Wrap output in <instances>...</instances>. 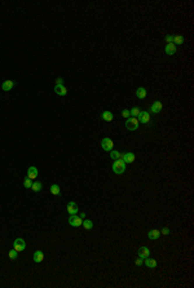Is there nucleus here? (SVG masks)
Instances as JSON below:
<instances>
[{
	"mask_svg": "<svg viewBox=\"0 0 194 288\" xmlns=\"http://www.w3.org/2000/svg\"><path fill=\"white\" fill-rule=\"evenodd\" d=\"M113 171H114V173H116V175L124 173V171H126V163L123 160H120V159L115 160L114 164H113Z\"/></svg>",
	"mask_w": 194,
	"mask_h": 288,
	"instance_id": "obj_1",
	"label": "nucleus"
},
{
	"mask_svg": "<svg viewBox=\"0 0 194 288\" xmlns=\"http://www.w3.org/2000/svg\"><path fill=\"white\" fill-rule=\"evenodd\" d=\"M139 119L137 118H128L127 119V123H126V127H127V129L128 131H135V129H137L139 128Z\"/></svg>",
	"mask_w": 194,
	"mask_h": 288,
	"instance_id": "obj_2",
	"label": "nucleus"
},
{
	"mask_svg": "<svg viewBox=\"0 0 194 288\" xmlns=\"http://www.w3.org/2000/svg\"><path fill=\"white\" fill-rule=\"evenodd\" d=\"M82 222H83V220H82V217H80V216L70 215V217H69V224H70L71 226H74V227L82 226Z\"/></svg>",
	"mask_w": 194,
	"mask_h": 288,
	"instance_id": "obj_3",
	"label": "nucleus"
},
{
	"mask_svg": "<svg viewBox=\"0 0 194 288\" xmlns=\"http://www.w3.org/2000/svg\"><path fill=\"white\" fill-rule=\"evenodd\" d=\"M13 248H14V250H16L17 252L25 251V248H26V243H25V240H23L22 238H17L16 240H14V243H13Z\"/></svg>",
	"mask_w": 194,
	"mask_h": 288,
	"instance_id": "obj_4",
	"label": "nucleus"
},
{
	"mask_svg": "<svg viewBox=\"0 0 194 288\" xmlns=\"http://www.w3.org/2000/svg\"><path fill=\"white\" fill-rule=\"evenodd\" d=\"M101 147L105 150V151H111L113 147H114V142H113L110 138L105 137V138L101 141Z\"/></svg>",
	"mask_w": 194,
	"mask_h": 288,
	"instance_id": "obj_5",
	"label": "nucleus"
},
{
	"mask_svg": "<svg viewBox=\"0 0 194 288\" xmlns=\"http://www.w3.org/2000/svg\"><path fill=\"white\" fill-rule=\"evenodd\" d=\"M137 119H139V123H144V124H146V123L150 122V114L148 111H140V115L137 116Z\"/></svg>",
	"mask_w": 194,
	"mask_h": 288,
	"instance_id": "obj_6",
	"label": "nucleus"
},
{
	"mask_svg": "<svg viewBox=\"0 0 194 288\" xmlns=\"http://www.w3.org/2000/svg\"><path fill=\"white\" fill-rule=\"evenodd\" d=\"M120 160H123L124 163H132L135 160V154L133 152H126V154H122Z\"/></svg>",
	"mask_w": 194,
	"mask_h": 288,
	"instance_id": "obj_7",
	"label": "nucleus"
},
{
	"mask_svg": "<svg viewBox=\"0 0 194 288\" xmlns=\"http://www.w3.org/2000/svg\"><path fill=\"white\" fill-rule=\"evenodd\" d=\"M55 92L57 93L58 96H66L67 94V89H66V87H65L64 84H61V85H56L55 87Z\"/></svg>",
	"mask_w": 194,
	"mask_h": 288,
	"instance_id": "obj_8",
	"label": "nucleus"
},
{
	"mask_svg": "<svg viewBox=\"0 0 194 288\" xmlns=\"http://www.w3.org/2000/svg\"><path fill=\"white\" fill-rule=\"evenodd\" d=\"M38 177V169L36 167H30L27 169V178L30 180H35Z\"/></svg>",
	"mask_w": 194,
	"mask_h": 288,
	"instance_id": "obj_9",
	"label": "nucleus"
},
{
	"mask_svg": "<svg viewBox=\"0 0 194 288\" xmlns=\"http://www.w3.org/2000/svg\"><path fill=\"white\" fill-rule=\"evenodd\" d=\"M160 110H162V102H160V101H155L150 107V111L153 114H158Z\"/></svg>",
	"mask_w": 194,
	"mask_h": 288,
	"instance_id": "obj_10",
	"label": "nucleus"
},
{
	"mask_svg": "<svg viewBox=\"0 0 194 288\" xmlns=\"http://www.w3.org/2000/svg\"><path fill=\"white\" fill-rule=\"evenodd\" d=\"M165 52H166V55H168V56L175 55V53H176V45H175L174 43L167 44V45H166V49H165Z\"/></svg>",
	"mask_w": 194,
	"mask_h": 288,
	"instance_id": "obj_11",
	"label": "nucleus"
},
{
	"mask_svg": "<svg viewBox=\"0 0 194 288\" xmlns=\"http://www.w3.org/2000/svg\"><path fill=\"white\" fill-rule=\"evenodd\" d=\"M32 260L35 261V262H43L44 260V254L41 251H35L34 252V256H32Z\"/></svg>",
	"mask_w": 194,
	"mask_h": 288,
	"instance_id": "obj_12",
	"label": "nucleus"
},
{
	"mask_svg": "<svg viewBox=\"0 0 194 288\" xmlns=\"http://www.w3.org/2000/svg\"><path fill=\"white\" fill-rule=\"evenodd\" d=\"M149 254H150V251H149V248L146 247H140L139 250V257H141V259H146V257H149Z\"/></svg>",
	"mask_w": 194,
	"mask_h": 288,
	"instance_id": "obj_13",
	"label": "nucleus"
},
{
	"mask_svg": "<svg viewBox=\"0 0 194 288\" xmlns=\"http://www.w3.org/2000/svg\"><path fill=\"white\" fill-rule=\"evenodd\" d=\"M67 212L70 215H76V212H78V206H76V203H74V202H70L67 204Z\"/></svg>",
	"mask_w": 194,
	"mask_h": 288,
	"instance_id": "obj_14",
	"label": "nucleus"
},
{
	"mask_svg": "<svg viewBox=\"0 0 194 288\" xmlns=\"http://www.w3.org/2000/svg\"><path fill=\"white\" fill-rule=\"evenodd\" d=\"M13 87H14V83L12 82V80H5V82L1 84V89H3V91H5V92L11 91Z\"/></svg>",
	"mask_w": 194,
	"mask_h": 288,
	"instance_id": "obj_15",
	"label": "nucleus"
},
{
	"mask_svg": "<svg viewBox=\"0 0 194 288\" xmlns=\"http://www.w3.org/2000/svg\"><path fill=\"white\" fill-rule=\"evenodd\" d=\"M159 230H157V229H153V230H150V231L148 233V238L149 239H151V240H154V239H158L159 238Z\"/></svg>",
	"mask_w": 194,
	"mask_h": 288,
	"instance_id": "obj_16",
	"label": "nucleus"
},
{
	"mask_svg": "<svg viewBox=\"0 0 194 288\" xmlns=\"http://www.w3.org/2000/svg\"><path fill=\"white\" fill-rule=\"evenodd\" d=\"M41 187H43V185H41V182H39V181H36V182H32V185H31V190H32V191H35V193L40 191V190H41Z\"/></svg>",
	"mask_w": 194,
	"mask_h": 288,
	"instance_id": "obj_17",
	"label": "nucleus"
},
{
	"mask_svg": "<svg viewBox=\"0 0 194 288\" xmlns=\"http://www.w3.org/2000/svg\"><path fill=\"white\" fill-rule=\"evenodd\" d=\"M101 118H102L104 120H106V122H111L113 120V114L110 111H104L102 115H101Z\"/></svg>",
	"mask_w": 194,
	"mask_h": 288,
	"instance_id": "obj_18",
	"label": "nucleus"
},
{
	"mask_svg": "<svg viewBox=\"0 0 194 288\" xmlns=\"http://www.w3.org/2000/svg\"><path fill=\"white\" fill-rule=\"evenodd\" d=\"M145 265L148 266V268H155V266H157V261H155L154 259H148V257H146Z\"/></svg>",
	"mask_w": 194,
	"mask_h": 288,
	"instance_id": "obj_19",
	"label": "nucleus"
},
{
	"mask_svg": "<svg viewBox=\"0 0 194 288\" xmlns=\"http://www.w3.org/2000/svg\"><path fill=\"white\" fill-rule=\"evenodd\" d=\"M120 157H122V152H119V151H116V150H114V151H110V158L113 159V160H118V159H120Z\"/></svg>",
	"mask_w": 194,
	"mask_h": 288,
	"instance_id": "obj_20",
	"label": "nucleus"
},
{
	"mask_svg": "<svg viewBox=\"0 0 194 288\" xmlns=\"http://www.w3.org/2000/svg\"><path fill=\"white\" fill-rule=\"evenodd\" d=\"M136 96H137L139 98H145V97H146V89H145V88H137Z\"/></svg>",
	"mask_w": 194,
	"mask_h": 288,
	"instance_id": "obj_21",
	"label": "nucleus"
},
{
	"mask_svg": "<svg viewBox=\"0 0 194 288\" xmlns=\"http://www.w3.org/2000/svg\"><path fill=\"white\" fill-rule=\"evenodd\" d=\"M82 225H83V227H84L85 230H91L92 227H93V222H92L91 220H84L82 222Z\"/></svg>",
	"mask_w": 194,
	"mask_h": 288,
	"instance_id": "obj_22",
	"label": "nucleus"
},
{
	"mask_svg": "<svg viewBox=\"0 0 194 288\" xmlns=\"http://www.w3.org/2000/svg\"><path fill=\"white\" fill-rule=\"evenodd\" d=\"M172 43L177 44V45H180V44L184 43V38L181 36V35H175L174 36V40H172Z\"/></svg>",
	"mask_w": 194,
	"mask_h": 288,
	"instance_id": "obj_23",
	"label": "nucleus"
},
{
	"mask_svg": "<svg viewBox=\"0 0 194 288\" xmlns=\"http://www.w3.org/2000/svg\"><path fill=\"white\" fill-rule=\"evenodd\" d=\"M8 256H9V259H11L12 261H14V260L17 259V257H18V252H17V251H16V250H14V248H13V250H11V251H9V253H8Z\"/></svg>",
	"mask_w": 194,
	"mask_h": 288,
	"instance_id": "obj_24",
	"label": "nucleus"
},
{
	"mask_svg": "<svg viewBox=\"0 0 194 288\" xmlns=\"http://www.w3.org/2000/svg\"><path fill=\"white\" fill-rule=\"evenodd\" d=\"M50 193L53 194V195H60V186L58 185H52L50 186Z\"/></svg>",
	"mask_w": 194,
	"mask_h": 288,
	"instance_id": "obj_25",
	"label": "nucleus"
},
{
	"mask_svg": "<svg viewBox=\"0 0 194 288\" xmlns=\"http://www.w3.org/2000/svg\"><path fill=\"white\" fill-rule=\"evenodd\" d=\"M140 111H141V110H140L139 107H133V109L130 110V115H132L133 118H137V116L140 115Z\"/></svg>",
	"mask_w": 194,
	"mask_h": 288,
	"instance_id": "obj_26",
	"label": "nucleus"
},
{
	"mask_svg": "<svg viewBox=\"0 0 194 288\" xmlns=\"http://www.w3.org/2000/svg\"><path fill=\"white\" fill-rule=\"evenodd\" d=\"M31 185H32V181L30 178H26L25 181H23V186H25L26 189H31Z\"/></svg>",
	"mask_w": 194,
	"mask_h": 288,
	"instance_id": "obj_27",
	"label": "nucleus"
},
{
	"mask_svg": "<svg viewBox=\"0 0 194 288\" xmlns=\"http://www.w3.org/2000/svg\"><path fill=\"white\" fill-rule=\"evenodd\" d=\"M122 116H123V118H126V119H128V118H130V110H126V109H124L123 110V111H122Z\"/></svg>",
	"mask_w": 194,
	"mask_h": 288,
	"instance_id": "obj_28",
	"label": "nucleus"
},
{
	"mask_svg": "<svg viewBox=\"0 0 194 288\" xmlns=\"http://www.w3.org/2000/svg\"><path fill=\"white\" fill-rule=\"evenodd\" d=\"M172 40H174V35H167V36H166V41H167V44H171V43H172Z\"/></svg>",
	"mask_w": 194,
	"mask_h": 288,
	"instance_id": "obj_29",
	"label": "nucleus"
},
{
	"mask_svg": "<svg viewBox=\"0 0 194 288\" xmlns=\"http://www.w3.org/2000/svg\"><path fill=\"white\" fill-rule=\"evenodd\" d=\"M135 264H136V265H137V266H141V265H142V264H144V259H141V257H140V259H136V261H135Z\"/></svg>",
	"mask_w": 194,
	"mask_h": 288,
	"instance_id": "obj_30",
	"label": "nucleus"
},
{
	"mask_svg": "<svg viewBox=\"0 0 194 288\" xmlns=\"http://www.w3.org/2000/svg\"><path fill=\"white\" fill-rule=\"evenodd\" d=\"M162 234H163V235H168V234H169V229H168V227H163V229H162Z\"/></svg>",
	"mask_w": 194,
	"mask_h": 288,
	"instance_id": "obj_31",
	"label": "nucleus"
},
{
	"mask_svg": "<svg viewBox=\"0 0 194 288\" xmlns=\"http://www.w3.org/2000/svg\"><path fill=\"white\" fill-rule=\"evenodd\" d=\"M56 83H57V85H61V84H64V79L57 78V79H56Z\"/></svg>",
	"mask_w": 194,
	"mask_h": 288,
	"instance_id": "obj_32",
	"label": "nucleus"
}]
</instances>
